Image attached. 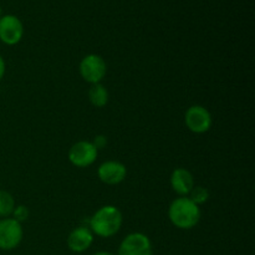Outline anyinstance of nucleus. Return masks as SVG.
Masks as SVG:
<instances>
[{
    "label": "nucleus",
    "mask_w": 255,
    "mask_h": 255,
    "mask_svg": "<svg viewBox=\"0 0 255 255\" xmlns=\"http://www.w3.org/2000/svg\"><path fill=\"white\" fill-rule=\"evenodd\" d=\"M117 255H153L151 239L139 232L128 234L120 244Z\"/></svg>",
    "instance_id": "obj_6"
},
{
    "label": "nucleus",
    "mask_w": 255,
    "mask_h": 255,
    "mask_svg": "<svg viewBox=\"0 0 255 255\" xmlns=\"http://www.w3.org/2000/svg\"><path fill=\"white\" fill-rule=\"evenodd\" d=\"M5 70H6V65H5V61H4V59H2V56L0 55V80L4 77Z\"/></svg>",
    "instance_id": "obj_17"
},
{
    "label": "nucleus",
    "mask_w": 255,
    "mask_h": 255,
    "mask_svg": "<svg viewBox=\"0 0 255 255\" xmlns=\"http://www.w3.org/2000/svg\"><path fill=\"white\" fill-rule=\"evenodd\" d=\"M66 243L74 253H84L94 243V233L87 227H77L69 234Z\"/></svg>",
    "instance_id": "obj_10"
},
{
    "label": "nucleus",
    "mask_w": 255,
    "mask_h": 255,
    "mask_svg": "<svg viewBox=\"0 0 255 255\" xmlns=\"http://www.w3.org/2000/svg\"><path fill=\"white\" fill-rule=\"evenodd\" d=\"M11 216L15 221L19 222V223H22V222H25L29 218V209L25 206H16Z\"/></svg>",
    "instance_id": "obj_15"
},
{
    "label": "nucleus",
    "mask_w": 255,
    "mask_h": 255,
    "mask_svg": "<svg viewBox=\"0 0 255 255\" xmlns=\"http://www.w3.org/2000/svg\"><path fill=\"white\" fill-rule=\"evenodd\" d=\"M171 186L179 197H187L194 187L193 174L186 168H176L171 174Z\"/></svg>",
    "instance_id": "obj_11"
},
{
    "label": "nucleus",
    "mask_w": 255,
    "mask_h": 255,
    "mask_svg": "<svg viewBox=\"0 0 255 255\" xmlns=\"http://www.w3.org/2000/svg\"><path fill=\"white\" fill-rule=\"evenodd\" d=\"M24 237L21 223L14 218H2L0 221V249L12 251L20 246Z\"/></svg>",
    "instance_id": "obj_4"
},
{
    "label": "nucleus",
    "mask_w": 255,
    "mask_h": 255,
    "mask_svg": "<svg viewBox=\"0 0 255 255\" xmlns=\"http://www.w3.org/2000/svg\"><path fill=\"white\" fill-rule=\"evenodd\" d=\"M187 197L192 202H194L197 206H201V204H204L209 199V191L202 186H194Z\"/></svg>",
    "instance_id": "obj_14"
},
{
    "label": "nucleus",
    "mask_w": 255,
    "mask_h": 255,
    "mask_svg": "<svg viewBox=\"0 0 255 255\" xmlns=\"http://www.w3.org/2000/svg\"><path fill=\"white\" fill-rule=\"evenodd\" d=\"M80 75L89 84H101L107 74V65L104 57L97 54L86 55L80 62Z\"/></svg>",
    "instance_id": "obj_3"
},
{
    "label": "nucleus",
    "mask_w": 255,
    "mask_h": 255,
    "mask_svg": "<svg viewBox=\"0 0 255 255\" xmlns=\"http://www.w3.org/2000/svg\"><path fill=\"white\" fill-rule=\"evenodd\" d=\"M187 128L193 133H206L212 127V115L208 110L201 105H193L184 115Z\"/></svg>",
    "instance_id": "obj_7"
},
{
    "label": "nucleus",
    "mask_w": 255,
    "mask_h": 255,
    "mask_svg": "<svg viewBox=\"0 0 255 255\" xmlns=\"http://www.w3.org/2000/svg\"><path fill=\"white\" fill-rule=\"evenodd\" d=\"M97 174L102 183L107 186H116L125 181L127 176V168L122 162L106 161L100 164Z\"/></svg>",
    "instance_id": "obj_9"
},
{
    "label": "nucleus",
    "mask_w": 255,
    "mask_h": 255,
    "mask_svg": "<svg viewBox=\"0 0 255 255\" xmlns=\"http://www.w3.org/2000/svg\"><path fill=\"white\" fill-rule=\"evenodd\" d=\"M2 16V9H1V6H0V17Z\"/></svg>",
    "instance_id": "obj_19"
},
{
    "label": "nucleus",
    "mask_w": 255,
    "mask_h": 255,
    "mask_svg": "<svg viewBox=\"0 0 255 255\" xmlns=\"http://www.w3.org/2000/svg\"><path fill=\"white\" fill-rule=\"evenodd\" d=\"M109 91L102 84L91 85L89 90V100L92 106L102 109L109 104Z\"/></svg>",
    "instance_id": "obj_12"
},
{
    "label": "nucleus",
    "mask_w": 255,
    "mask_h": 255,
    "mask_svg": "<svg viewBox=\"0 0 255 255\" xmlns=\"http://www.w3.org/2000/svg\"><path fill=\"white\" fill-rule=\"evenodd\" d=\"M92 143L95 144V147H96L97 149L104 148V147L107 144L106 136H102V134H99V136L95 137V139H94V141H92Z\"/></svg>",
    "instance_id": "obj_16"
},
{
    "label": "nucleus",
    "mask_w": 255,
    "mask_h": 255,
    "mask_svg": "<svg viewBox=\"0 0 255 255\" xmlns=\"http://www.w3.org/2000/svg\"><path fill=\"white\" fill-rule=\"evenodd\" d=\"M201 208L188 197H178L168 208V218L176 228L188 231L201 221Z\"/></svg>",
    "instance_id": "obj_2"
},
{
    "label": "nucleus",
    "mask_w": 255,
    "mask_h": 255,
    "mask_svg": "<svg viewBox=\"0 0 255 255\" xmlns=\"http://www.w3.org/2000/svg\"><path fill=\"white\" fill-rule=\"evenodd\" d=\"M122 213L116 206L101 207L90 218V231L101 238H111L116 236L122 227Z\"/></svg>",
    "instance_id": "obj_1"
},
{
    "label": "nucleus",
    "mask_w": 255,
    "mask_h": 255,
    "mask_svg": "<svg viewBox=\"0 0 255 255\" xmlns=\"http://www.w3.org/2000/svg\"><path fill=\"white\" fill-rule=\"evenodd\" d=\"M94 255H115L114 253H110V252H97Z\"/></svg>",
    "instance_id": "obj_18"
},
{
    "label": "nucleus",
    "mask_w": 255,
    "mask_h": 255,
    "mask_svg": "<svg viewBox=\"0 0 255 255\" xmlns=\"http://www.w3.org/2000/svg\"><path fill=\"white\" fill-rule=\"evenodd\" d=\"M15 199L9 192L0 191V217L9 218L15 209Z\"/></svg>",
    "instance_id": "obj_13"
},
{
    "label": "nucleus",
    "mask_w": 255,
    "mask_h": 255,
    "mask_svg": "<svg viewBox=\"0 0 255 255\" xmlns=\"http://www.w3.org/2000/svg\"><path fill=\"white\" fill-rule=\"evenodd\" d=\"M24 35V25L21 20L11 14L0 17V41L6 45H16Z\"/></svg>",
    "instance_id": "obj_8"
},
{
    "label": "nucleus",
    "mask_w": 255,
    "mask_h": 255,
    "mask_svg": "<svg viewBox=\"0 0 255 255\" xmlns=\"http://www.w3.org/2000/svg\"><path fill=\"white\" fill-rule=\"evenodd\" d=\"M69 161L72 166L77 168H86L95 163L97 156H99V149L95 147V144L90 141H79L71 146L69 149Z\"/></svg>",
    "instance_id": "obj_5"
}]
</instances>
